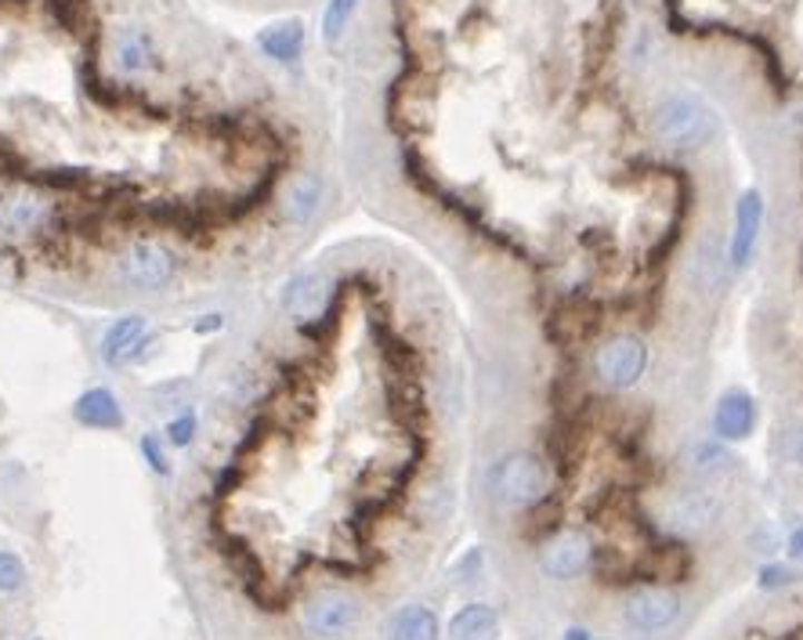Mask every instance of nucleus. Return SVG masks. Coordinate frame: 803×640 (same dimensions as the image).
<instances>
[{
    "label": "nucleus",
    "mask_w": 803,
    "mask_h": 640,
    "mask_svg": "<svg viewBox=\"0 0 803 640\" xmlns=\"http://www.w3.org/2000/svg\"><path fill=\"white\" fill-rule=\"evenodd\" d=\"M72 416L87 427H124L120 402H116V395L106 387H95L87 391V395H80L77 405H72Z\"/></svg>",
    "instance_id": "obj_11"
},
{
    "label": "nucleus",
    "mask_w": 803,
    "mask_h": 640,
    "mask_svg": "<svg viewBox=\"0 0 803 640\" xmlns=\"http://www.w3.org/2000/svg\"><path fill=\"white\" fill-rule=\"evenodd\" d=\"M141 453H145V460H149V467H153L156 474H167V456H164V449H159L156 434H145V439H141Z\"/></svg>",
    "instance_id": "obj_19"
},
{
    "label": "nucleus",
    "mask_w": 803,
    "mask_h": 640,
    "mask_svg": "<svg viewBox=\"0 0 803 640\" xmlns=\"http://www.w3.org/2000/svg\"><path fill=\"white\" fill-rule=\"evenodd\" d=\"M26 583V564L8 554V550H0V590L11 593V590H19Z\"/></svg>",
    "instance_id": "obj_16"
},
{
    "label": "nucleus",
    "mask_w": 803,
    "mask_h": 640,
    "mask_svg": "<svg viewBox=\"0 0 803 640\" xmlns=\"http://www.w3.org/2000/svg\"><path fill=\"white\" fill-rule=\"evenodd\" d=\"M167 439H170V445L185 449L188 442L196 439V416H193V413H182L178 420H170V427H167Z\"/></svg>",
    "instance_id": "obj_18"
},
{
    "label": "nucleus",
    "mask_w": 803,
    "mask_h": 640,
    "mask_svg": "<svg viewBox=\"0 0 803 640\" xmlns=\"http://www.w3.org/2000/svg\"><path fill=\"white\" fill-rule=\"evenodd\" d=\"M717 640H803V583L778 590V598L735 616Z\"/></svg>",
    "instance_id": "obj_2"
},
{
    "label": "nucleus",
    "mask_w": 803,
    "mask_h": 640,
    "mask_svg": "<svg viewBox=\"0 0 803 640\" xmlns=\"http://www.w3.org/2000/svg\"><path fill=\"white\" fill-rule=\"evenodd\" d=\"M362 622V601L347 590H315L301 601V630L315 640H341Z\"/></svg>",
    "instance_id": "obj_3"
},
{
    "label": "nucleus",
    "mask_w": 803,
    "mask_h": 640,
    "mask_svg": "<svg viewBox=\"0 0 803 640\" xmlns=\"http://www.w3.org/2000/svg\"><path fill=\"white\" fill-rule=\"evenodd\" d=\"M761 225H764V199L756 188H746L735 199V228H732V246H727V265L735 272L750 268V260L761 243Z\"/></svg>",
    "instance_id": "obj_5"
},
{
    "label": "nucleus",
    "mask_w": 803,
    "mask_h": 640,
    "mask_svg": "<svg viewBox=\"0 0 803 640\" xmlns=\"http://www.w3.org/2000/svg\"><path fill=\"white\" fill-rule=\"evenodd\" d=\"M652 135L666 149L692 152L717 135V116L695 91H669L652 109Z\"/></svg>",
    "instance_id": "obj_1"
},
{
    "label": "nucleus",
    "mask_w": 803,
    "mask_h": 640,
    "mask_svg": "<svg viewBox=\"0 0 803 640\" xmlns=\"http://www.w3.org/2000/svg\"><path fill=\"white\" fill-rule=\"evenodd\" d=\"M590 640H616V637H590Z\"/></svg>",
    "instance_id": "obj_22"
},
{
    "label": "nucleus",
    "mask_w": 803,
    "mask_h": 640,
    "mask_svg": "<svg viewBox=\"0 0 803 640\" xmlns=\"http://www.w3.org/2000/svg\"><path fill=\"white\" fill-rule=\"evenodd\" d=\"M323 203V178L319 174H294L283 193V214L290 225H309Z\"/></svg>",
    "instance_id": "obj_8"
},
{
    "label": "nucleus",
    "mask_w": 803,
    "mask_h": 640,
    "mask_svg": "<svg viewBox=\"0 0 803 640\" xmlns=\"http://www.w3.org/2000/svg\"><path fill=\"white\" fill-rule=\"evenodd\" d=\"M196 329H222V315H207V323H196Z\"/></svg>",
    "instance_id": "obj_21"
},
{
    "label": "nucleus",
    "mask_w": 803,
    "mask_h": 640,
    "mask_svg": "<svg viewBox=\"0 0 803 640\" xmlns=\"http://www.w3.org/2000/svg\"><path fill=\"white\" fill-rule=\"evenodd\" d=\"M40 199H33L29 193H8L0 196V228L11 232V236H26L29 228L40 221Z\"/></svg>",
    "instance_id": "obj_14"
},
{
    "label": "nucleus",
    "mask_w": 803,
    "mask_h": 640,
    "mask_svg": "<svg viewBox=\"0 0 803 640\" xmlns=\"http://www.w3.org/2000/svg\"><path fill=\"white\" fill-rule=\"evenodd\" d=\"M174 275V257L156 243H135L124 254V279L138 289H159L167 286Z\"/></svg>",
    "instance_id": "obj_7"
},
{
    "label": "nucleus",
    "mask_w": 803,
    "mask_h": 640,
    "mask_svg": "<svg viewBox=\"0 0 803 640\" xmlns=\"http://www.w3.org/2000/svg\"><path fill=\"white\" fill-rule=\"evenodd\" d=\"M257 43L268 58L290 66V62H297L301 51H304V26L301 22H280V26L265 29V33L257 37Z\"/></svg>",
    "instance_id": "obj_13"
},
{
    "label": "nucleus",
    "mask_w": 803,
    "mask_h": 640,
    "mask_svg": "<svg viewBox=\"0 0 803 640\" xmlns=\"http://www.w3.org/2000/svg\"><path fill=\"white\" fill-rule=\"evenodd\" d=\"M800 572H793V569H782V564H767V569H761V587L767 590V593H778V590H785V587H793V583H800Z\"/></svg>",
    "instance_id": "obj_17"
},
{
    "label": "nucleus",
    "mask_w": 803,
    "mask_h": 640,
    "mask_svg": "<svg viewBox=\"0 0 803 640\" xmlns=\"http://www.w3.org/2000/svg\"><path fill=\"white\" fill-rule=\"evenodd\" d=\"M648 344L637 333H616L594 352V376L611 391H630L648 373Z\"/></svg>",
    "instance_id": "obj_4"
},
{
    "label": "nucleus",
    "mask_w": 803,
    "mask_h": 640,
    "mask_svg": "<svg viewBox=\"0 0 803 640\" xmlns=\"http://www.w3.org/2000/svg\"><path fill=\"white\" fill-rule=\"evenodd\" d=\"M388 640H438V616L423 604H405L388 619Z\"/></svg>",
    "instance_id": "obj_12"
},
{
    "label": "nucleus",
    "mask_w": 803,
    "mask_h": 640,
    "mask_svg": "<svg viewBox=\"0 0 803 640\" xmlns=\"http://www.w3.org/2000/svg\"><path fill=\"white\" fill-rule=\"evenodd\" d=\"M790 558L803 564V525L793 529V535H790Z\"/></svg>",
    "instance_id": "obj_20"
},
{
    "label": "nucleus",
    "mask_w": 803,
    "mask_h": 640,
    "mask_svg": "<svg viewBox=\"0 0 803 640\" xmlns=\"http://www.w3.org/2000/svg\"><path fill=\"white\" fill-rule=\"evenodd\" d=\"M141 337H145V315H124V318H116L106 337H101V358H106L109 366L135 358L138 347H141Z\"/></svg>",
    "instance_id": "obj_10"
},
{
    "label": "nucleus",
    "mask_w": 803,
    "mask_h": 640,
    "mask_svg": "<svg viewBox=\"0 0 803 640\" xmlns=\"http://www.w3.org/2000/svg\"><path fill=\"white\" fill-rule=\"evenodd\" d=\"M355 8H359V0H330L326 14H323V37H326V43H337L344 37V29H347V22H352Z\"/></svg>",
    "instance_id": "obj_15"
},
{
    "label": "nucleus",
    "mask_w": 803,
    "mask_h": 640,
    "mask_svg": "<svg viewBox=\"0 0 803 640\" xmlns=\"http://www.w3.org/2000/svg\"><path fill=\"white\" fill-rule=\"evenodd\" d=\"M756 431V402L746 387H727L713 405L709 434L717 442H742Z\"/></svg>",
    "instance_id": "obj_6"
},
{
    "label": "nucleus",
    "mask_w": 803,
    "mask_h": 640,
    "mask_svg": "<svg viewBox=\"0 0 803 640\" xmlns=\"http://www.w3.org/2000/svg\"><path fill=\"white\" fill-rule=\"evenodd\" d=\"M500 637V616L489 604H463L449 619L445 640H496Z\"/></svg>",
    "instance_id": "obj_9"
}]
</instances>
